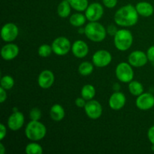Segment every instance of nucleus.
I'll use <instances>...</instances> for the list:
<instances>
[{"instance_id":"nucleus-25","label":"nucleus","mask_w":154,"mask_h":154,"mask_svg":"<svg viewBox=\"0 0 154 154\" xmlns=\"http://www.w3.org/2000/svg\"><path fill=\"white\" fill-rule=\"evenodd\" d=\"M74 10L78 12L85 11L89 5L88 0H68Z\"/></svg>"},{"instance_id":"nucleus-18","label":"nucleus","mask_w":154,"mask_h":154,"mask_svg":"<svg viewBox=\"0 0 154 154\" xmlns=\"http://www.w3.org/2000/svg\"><path fill=\"white\" fill-rule=\"evenodd\" d=\"M137 11L140 16L149 17L152 16L154 11L153 6L147 2H140L135 5Z\"/></svg>"},{"instance_id":"nucleus-3","label":"nucleus","mask_w":154,"mask_h":154,"mask_svg":"<svg viewBox=\"0 0 154 154\" xmlns=\"http://www.w3.org/2000/svg\"><path fill=\"white\" fill-rule=\"evenodd\" d=\"M47 134L46 126L39 120H31L25 129V135L29 140L38 141L43 139Z\"/></svg>"},{"instance_id":"nucleus-26","label":"nucleus","mask_w":154,"mask_h":154,"mask_svg":"<svg viewBox=\"0 0 154 154\" xmlns=\"http://www.w3.org/2000/svg\"><path fill=\"white\" fill-rule=\"evenodd\" d=\"M25 151L27 154H42L43 153V148L38 143L32 142L27 144Z\"/></svg>"},{"instance_id":"nucleus-32","label":"nucleus","mask_w":154,"mask_h":154,"mask_svg":"<svg viewBox=\"0 0 154 154\" xmlns=\"http://www.w3.org/2000/svg\"><path fill=\"white\" fill-rule=\"evenodd\" d=\"M87 100H85V99H84L83 97H80V98H77L76 99H75V105H76L78 108H84V106H85L86 103H87V102H86Z\"/></svg>"},{"instance_id":"nucleus-21","label":"nucleus","mask_w":154,"mask_h":154,"mask_svg":"<svg viewBox=\"0 0 154 154\" xmlns=\"http://www.w3.org/2000/svg\"><path fill=\"white\" fill-rule=\"evenodd\" d=\"M96 88L92 84H86L81 89V97H83L87 101L93 99V98L96 96Z\"/></svg>"},{"instance_id":"nucleus-30","label":"nucleus","mask_w":154,"mask_h":154,"mask_svg":"<svg viewBox=\"0 0 154 154\" xmlns=\"http://www.w3.org/2000/svg\"><path fill=\"white\" fill-rule=\"evenodd\" d=\"M104 5L108 8H113L117 4V0H102Z\"/></svg>"},{"instance_id":"nucleus-24","label":"nucleus","mask_w":154,"mask_h":154,"mask_svg":"<svg viewBox=\"0 0 154 154\" xmlns=\"http://www.w3.org/2000/svg\"><path fill=\"white\" fill-rule=\"evenodd\" d=\"M93 69H94L93 63L88 61L83 62L78 66V72L82 76H88L91 75L93 72Z\"/></svg>"},{"instance_id":"nucleus-2","label":"nucleus","mask_w":154,"mask_h":154,"mask_svg":"<svg viewBox=\"0 0 154 154\" xmlns=\"http://www.w3.org/2000/svg\"><path fill=\"white\" fill-rule=\"evenodd\" d=\"M84 34L93 42H102L106 38L107 30L103 25L96 22H90L84 27Z\"/></svg>"},{"instance_id":"nucleus-5","label":"nucleus","mask_w":154,"mask_h":154,"mask_svg":"<svg viewBox=\"0 0 154 154\" xmlns=\"http://www.w3.org/2000/svg\"><path fill=\"white\" fill-rule=\"evenodd\" d=\"M115 74L117 78L123 83H129L133 80L134 71L129 63L122 62L116 67Z\"/></svg>"},{"instance_id":"nucleus-9","label":"nucleus","mask_w":154,"mask_h":154,"mask_svg":"<svg viewBox=\"0 0 154 154\" xmlns=\"http://www.w3.org/2000/svg\"><path fill=\"white\" fill-rule=\"evenodd\" d=\"M19 35V29L16 24L13 23H5L1 29V38L4 42H14L17 38Z\"/></svg>"},{"instance_id":"nucleus-12","label":"nucleus","mask_w":154,"mask_h":154,"mask_svg":"<svg viewBox=\"0 0 154 154\" xmlns=\"http://www.w3.org/2000/svg\"><path fill=\"white\" fill-rule=\"evenodd\" d=\"M135 105L138 109L141 111H147L153 108L154 96L150 93H143L137 96Z\"/></svg>"},{"instance_id":"nucleus-13","label":"nucleus","mask_w":154,"mask_h":154,"mask_svg":"<svg viewBox=\"0 0 154 154\" xmlns=\"http://www.w3.org/2000/svg\"><path fill=\"white\" fill-rule=\"evenodd\" d=\"M25 119L23 113L17 111L12 113L8 119V127L11 131L16 132L23 126Z\"/></svg>"},{"instance_id":"nucleus-1","label":"nucleus","mask_w":154,"mask_h":154,"mask_svg":"<svg viewBox=\"0 0 154 154\" xmlns=\"http://www.w3.org/2000/svg\"><path fill=\"white\" fill-rule=\"evenodd\" d=\"M138 15L135 6L126 5L116 11L114 17V22L122 27L132 26L138 23Z\"/></svg>"},{"instance_id":"nucleus-15","label":"nucleus","mask_w":154,"mask_h":154,"mask_svg":"<svg viewBox=\"0 0 154 154\" xmlns=\"http://www.w3.org/2000/svg\"><path fill=\"white\" fill-rule=\"evenodd\" d=\"M126 96L120 91L114 92L108 100L110 108L114 111H119L122 109L126 105Z\"/></svg>"},{"instance_id":"nucleus-14","label":"nucleus","mask_w":154,"mask_h":154,"mask_svg":"<svg viewBox=\"0 0 154 154\" xmlns=\"http://www.w3.org/2000/svg\"><path fill=\"white\" fill-rule=\"evenodd\" d=\"M54 81H55L54 74L51 70H48V69L42 71L38 77V86L44 90L51 88L54 84Z\"/></svg>"},{"instance_id":"nucleus-10","label":"nucleus","mask_w":154,"mask_h":154,"mask_svg":"<svg viewBox=\"0 0 154 154\" xmlns=\"http://www.w3.org/2000/svg\"><path fill=\"white\" fill-rule=\"evenodd\" d=\"M84 108L87 116L91 120H97L102 114V105L96 100L87 101Z\"/></svg>"},{"instance_id":"nucleus-8","label":"nucleus","mask_w":154,"mask_h":154,"mask_svg":"<svg viewBox=\"0 0 154 154\" xmlns=\"http://www.w3.org/2000/svg\"><path fill=\"white\" fill-rule=\"evenodd\" d=\"M104 8L99 2H93L89 5L85 11V16L90 22H96L102 17Z\"/></svg>"},{"instance_id":"nucleus-11","label":"nucleus","mask_w":154,"mask_h":154,"mask_svg":"<svg viewBox=\"0 0 154 154\" xmlns=\"http://www.w3.org/2000/svg\"><path fill=\"white\" fill-rule=\"evenodd\" d=\"M147 54L141 51H135L129 54L128 57V63L135 68L143 67L148 62Z\"/></svg>"},{"instance_id":"nucleus-34","label":"nucleus","mask_w":154,"mask_h":154,"mask_svg":"<svg viewBox=\"0 0 154 154\" xmlns=\"http://www.w3.org/2000/svg\"><path fill=\"white\" fill-rule=\"evenodd\" d=\"M7 135V129L3 123L0 124V140L2 141Z\"/></svg>"},{"instance_id":"nucleus-20","label":"nucleus","mask_w":154,"mask_h":154,"mask_svg":"<svg viewBox=\"0 0 154 154\" xmlns=\"http://www.w3.org/2000/svg\"><path fill=\"white\" fill-rule=\"evenodd\" d=\"M72 6L68 0H63L59 4L57 8V14L62 18H66L71 14Z\"/></svg>"},{"instance_id":"nucleus-28","label":"nucleus","mask_w":154,"mask_h":154,"mask_svg":"<svg viewBox=\"0 0 154 154\" xmlns=\"http://www.w3.org/2000/svg\"><path fill=\"white\" fill-rule=\"evenodd\" d=\"M52 52V46L48 45V44L42 45L38 48V55L41 57H43V58H46V57H48L49 56H51Z\"/></svg>"},{"instance_id":"nucleus-33","label":"nucleus","mask_w":154,"mask_h":154,"mask_svg":"<svg viewBox=\"0 0 154 154\" xmlns=\"http://www.w3.org/2000/svg\"><path fill=\"white\" fill-rule=\"evenodd\" d=\"M147 138H148L149 141L151 143L152 145H154V126H151L148 129V132H147Z\"/></svg>"},{"instance_id":"nucleus-23","label":"nucleus","mask_w":154,"mask_h":154,"mask_svg":"<svg viewBox=\"0 0 154 154\" xmlns=\"http://www.w3.org/2000/svg\"><path fill=\"white\" fill-rule=\"evenodd\" d=\"M129 93L135 96H138L144 93V87L142 84L137 81H133L129 83Z\"/></svg>"},{"instance_id":"nucleus-6","label":"nucleus","mask_w":154,"mask_h":154,"mask_svg":"<svg viewBox=\"0 0 154 154\" xmlns=\"http://www.w3.org/2000/svg\"><path fill=\"white\" fill-rule=\"evenodd\" d=\"M53 52L57 56H65L72 50V45L69 38L64 36L57 38L52 42Z\"/></svg>"},{"instance_id":"nucleus-16","label":"nucleus","mask_w":154,"mask_h":154,"mask_svg":"<svg viewBox=\"0 0 154 154\" xmlns=\"http://www.w3.org/2000/svg\"><path fill=\"white\" fill-rule=\"evenodd\" d=\"M19 48L15 44L10 43L4 45L1 50L2 58L6 61H11L16 58L19 54Z\"/></svg>"},{"instance_id":"nucleus-35","label":"nucleus","mask_w":154,"mask_h":154,"mask_svg":"<svg viewBox=\"0 0 154 154\" xmlns=\"http://www.w3.org/2000/svg\"><path fill=\"white\" fill-rule=\"evenodd\" d=\"M7 99V93H6V90H5L2 87H0V102L4 103Z\"/></svg>"},{"instance_id":"nucleus-4","label":"nucleus","mask_w":154,"mask_h":154,"mask_svg":"<svg viewBox=\"0 0 154 154\" xmlns=\"http://www.w3.org/2000/svg\"><path fill=\"white\" fill-rule=\"evenodd\" d=\"M114 43L116 48L120 51H126L133 43V36L129 30L122 29L114 35Z\"/></svg>"},{"instance_id":"nucleus-37","label":"nucleus","mask_w":154,"mask_h":154,"mask_svg":"<svg viewBox=\"0 0 154 154\" xmlns=\"http://www.w3.org/2000/svg\"><path fill=\"white\" fill-rule=\"evenodd\" d=\"M5 152V146L3 145L2 143L0 144V154H4Z\"/></svg>"},{"instance_id":"nucleus-7","label":"nucleus","mask_w":154,"mask_h":154,"mask_svg":"<svg viewBox=\"0 0 154 154\" xmlns=\"http://www.w3.org/2000/svg\"><path fill=\"white\" fill-rule=\"evenodd\" d=\"M92 61L93 65L96 67H106L112 61V56L111 53L106 50H99L93 55Z\"/></svg>"},{"instance_id":"nucleus-19","label":"nucleus","mask_w":154,"mask_h":154,"mask_svg":"<svg viewBox=\"0 0 154 154\" xmlns=\"http://www.w3.org/2000/svg\"><path fill=\"white\" fill-rule=\"evenodd\" d=\"M50 116L54 121H61L66 116L65 109L60 104H54L50 110Z\"/></svg>"},{"instance_id":"nucleus-17","label":"nucleus","mask_w":154,"mask_h":154,"mask_svg":"<svg viewBox=\"0 0 154 154\" xmlns=\"http://www.w3.org/2000/svg\"><path fill=\"white\" fill-rule=\"evenodd\" d=\"M72 52L77 58H84L89 53V47L84 41H75L72 45Z\"/></svg>"},{"instance_id":"nucleus-22","label":"nucleus","mask_w":154,"mask_h":154,"mask_svg":"<svg viewBox=\"0 0 154 154\" xmlns=\"http://www.w3.org/2000/svg\"><path fill=\"white\" fill-rule=\"evenodd\" d=\"M85 14L81 13H75L71 15L69 18V23L72 26L75 27H81L84 25L87 20Z\"/></svg>"},{"instance_id":"nucleus-29","label":"nucleus","mask_w":154,"mask_h":154,"mask_svg":"<svg viewBox=\"0 0 154 154\" xmlns=\"http://www.w3.org/2000/svg\"><path fill=\"white\" fill-rule=\"evenodd\" d=\"M42 116V111L38 108H33L30 110L29 118L31 120H40Z\"/></svg>"},{"instance_id":"nucleus-36","label":"nucleus","mask_w":154,"mask_h":154,"mask_svg":"<svg viewBox=\"0 0 154 154\" xmlns=\"http://www.w3.org/2000/svg\"><path fill=\"white\" fill-rule=\"evenodd\" d=\"M117 31L118 30L117 29V27L114 25H109L108 26V29H107V32L109 35H111L114 36V35L117 33Z\"/></svg>"},{"instance_id":"nucleus-31","label":"nucleus","mask_w":154,"mask_h":154,"mask_svg":"<svg viewBox=\"0 0 154 154\" xmlns=\"http://www.w3.org/2000/svg\"><path fill=\"white\" fill-rule=\"evenodd\" d=\"M147 56L148 60L150 62H154V45L153 46H150V48L147 49Z\"/></svg>"},{"instance_id":"nucleus-27","label":"nucleus","mask_w":154,"mask_h":154,"mask_svg":"<svg viewBox=\"0 0 154 154\" xmlns=\"http://www.w3.org/2000/svg\"><path fill=\"white\" fill-rule=\"evenodd\" d=\"M0 85L5 90H9L13 88L14 85V80L10 75H5V76L2 77Z\"/></svg>"}]
</instances>
